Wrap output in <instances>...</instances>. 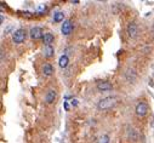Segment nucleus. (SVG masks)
Returning a JSON list of instances; mask_svg holds the SVG:
<instances>
[{
    "mask_svg": "<svg viewBox=\"0 0 154 143\" xmlns=\"http://www.w3.org/2000/svg\"><path fill=\"white\" fill-rule=\"evenodd\" d=\"M147 113H148V106H147V103H144V102L138 103L136 107V114L138 117H144Z\"/></svg>",
    "mask_w": 154,
    "mask_h": 143,
    "instance_id": "7ed1b4c3",
    "label": "nucleus"
},
{
    "mask_svg": "<svg viewBox=\"0 0 154 143\" xmlns=\"http://www.w3.org/2000/svg\"><path fill=\"white\" fill-rule=\"evenodd\" d=\"M97 143H109V137L107 135H103V136H101V137L98 138Z\"/></svg>",
    "mask_w": 154,
    "mask_h": 143,
    "instance_id": "dca6fc26",
    "label": "nucleus"
},
{
    "mask_svg": "<svg viewBox=\"0 0 154 143\" xmlns=\"http://www.w3.org/2000/svg\"><path fill=\"white\" fill-rule=\"evenodd\" d=\"M55 55V50H53V46L52 45H48L44 47V56L46 58H51Z\"/></svg>",
    "mask_w": 154,
    "mask_h": 143,
    "instance_id": "0eeeda50",
    "label": "nucleus"
},
{
    "mask_svg": "<svg viewBox=\"0 0 154 143\" xmlns=\"http://www.w3.org/2000/svg\"><path fill=\"white\" fill-rule=\"evenodd\" d=\"M63 18H64V13L61 12V11H58V12H56L55 15H53V21H55V22H62Z\"/></svg>",
    "mask_w": 154,
    "mask_h": 143,
    "instance_id": "4468645a",
    "label": "nucleus"
},
{
    "mask_svg": "<svg viewBox=\"0 0 154 143\" xmlns=\"http://www.w3.org/2000/svg\"><path fill=\"white\" fill-rule=\"evenodd\" d=\"M24 39H26V30L24 29H17L16 32H13V34H12L13 43L21 44L24 41Z\"/></svg>",
    "mask_w": 154,
    "mask_h": 143,
    "instance_id": "f03ea898",
    "label": "nucleus"
},
{
    "mask_svg": "<svg viewBox=\"0 0 154 143\" xmlns=\"http://www.w3.org/2000/svg\"><path fill=\"white\" fill-rule=\"evenodd\" d=\"M97 88H98L99 91H102V92L109 91L110 88H112V85L108 83V81H102V83H98L97 84Z\"/></svg>",
    "mask_w": 154,
    "mask_h": 143,
    "instance_id": "6e6552de",
    "label": "nucleus"
},
{
    "mask_svg": "<svg viewBox=\"0 0 154 143\" xmlns=\"http://www.w3.org/2000/svg\"><path fill=\"white\" fill-rule=\"evenodd\" d=\"M128 137H129V140L131 141H136L137 138H138V133H137V131L135 130V128H132V127H129L128 128Z\"/></svg>",
    "mask_w": 154,
    "mask_h": 143,
    "instance_id": "9b49d317",
    "label": "nucleus"
},
{
    "mask_svg": "<svg viewBox=\"0 0 154 143\" xmlns=\"http://www.w3.org/2000/svg\"><path fill=\"white\" fill-rule=\"evenodd\" d=\"M53 35L51 33H46V34H44V38H43V40H44V44H45V46H48V45H51L52 43H53Z\"/></svg>",
    "mask_w": 154,
    "mask_h": 143,
    "instance_id": "f8f14e48",
    "label": "nucleus"
},
{
    "mask_svg": "<svg viewBox=\"0 0 154 143\" xmlns=\"http://www.w3.org/2000/svg\"><path fill=\"white\" fill-rule=\"evenodd\" d=\"M64 108H66V111L69 109V106H68V103H67V102H64Z\"/></svg>",
    "mask_w": 154,
    "mask_h": 143,
    "instance_id": "a211bd4d",
    "label": "nucleus"
},
{
    "mask_svg": "<svg viewBox=\"0 0 154 143\" xmlns=\"http://www.w3.org/2000/svg\"><path fill=\"white\" fill-rule=\"evenodd\" d=\"M43 73H44V75H46V77L52 75V73H53V67H52L50 63H45V64L43 66Z\"/></svg>",
    "mask_w": 154,
    "mask_h": 143,
    "instance_id": "1a4fd4ad",
    "label": "nucleus"
},
{
    "mask_svg": "<svg viewBox=\"0 0 154 143\" xmlns=\"http://www.w3.org/2000/svg\"><path fill=\"white\" fill-rule=\"evenodd\" d=\"M128 33H129V35H130L131 38H135V37H136L137 27H136V24L133 23V22H131V23L129 24V27H128Z\"/></svg>",
    "mask_w": 154,
    "mask_h": 143,
    "instance_id": "9d476101",
    "label": "nucleus"
},
{
    "mask_svg": "<svg viewBox=\"0 0 154 143\" xmlns=\"http://www.w3.org/2000/svg\"><path fill=\"white\" fill-rule=\"evenodd\" d=\"M56 99V91L55 90H52V88H50V90L48 91V93H46V96H45V102L46 103H53Z\"/></svg>",
    "mask_w": 154,
    "mask_h": 143,
    "instance_id": "423d86ee",
    "label": "nucleus"
},
{
    "mask_svg": "<svg viewBox=\"0 0 154 143\" xmlns=\"http://www.w3.org/2000/svg\"><path fill=\"white\" fill-rule=\"evenodd\" d=\"M151 126H152V127H154V115H153V121L151 122Z\"/></svg>",
    "mask_w": 154,
    "mask_h": 143,
    "instance_id": "6ab92c4d",
    "label": "nucleus"
},
{
    "mask_svg": "<svg viewBox=\"0 0 154 143\" xmlns=\"http://www.w3.org/2000/svg\"><path fill=\"white\" fill-rule=\"evenodd\" d=\"M61 30H62V34H64V35H69V34L72 33V30H73V24H72V22L68 21V19H67V21H64L62 23Z\"/></svg>",
    "mask_w": 154,
    "mask_h": 143,
    "instance_id": "39448f33",
    "label": "nucleus"
},
{
    "mask_svg": "<svg viewBox=\"0 0 154 143\" xmlns=\"http://www.w3.org/2000/svg\"><path fill=\"white\" fill-rule=\"evenodd\" d=\"M72 106H78V101L77 99H73L72 101Z\"/></svg>",
    "mask_w": 154,
    "mask_h": 143,
    "instance_id": "f3484780",
    "label": "nucleus"
},
{
    "mask_svg": "<svg viewBox=\"0 0 154 143\" xmlns=\"http://www.w3.org/2000/svg\"><path fill=\"white\" fill-rule=\"evenodd\" d=\"M117 103V101H115V97H106L103 99H101L98 102V109H101V111H106V109H109V108H112L113 106H114Z\"/></svg>",
    "mask_w": 154,
    "mask_h": 143,
    "instance_id": "f257e3e1",
    "label": "nucleus"
},
{
    "mask_svg": "<svg viewBox=\"0 0 154 143\" xmlns=\"http://www.w3.org/2000/svg\"><path fill=\"white\" fill-rule=\"evenodd\" d=\"M46 11V5L45 4H39L38 5V10H37V12L39 13V15H43V13Z\"/></svg>",
    "mask_w": 154,
    "mask_h": 143,
    "instance_id": "2eb2a0df",
    "label": "nucleus"
},
{
    "mask_svg": "<svg viewBox=\"0 0 154 143\" xmlns=\"http://www.w3.org/2000/svg\"><path fill=\"white\" fill-rule=\"evenodd\" d=\"M68 62H69L68 56H67V55H62L61 57H59L58 64H59V67H61V68H66L67 66H68Z\"/></svg>",
    "mask_w": 154,
    "mask_h": 143,
    "instance_id": "ddd939ff",
    "label": "nucleus"
},
{
    "mask_svg": "<svg viewBox=\"0 0 154 143\" xmlns=\"http://www.w3.org/2000/svg\"><path fill=\"white\" fill-rule=\"evenodd\" d=\"M30 38L32 39H40V38H44L43 35V29L40 28V27H33V28L30 29Z\"/></svg>",
    "mask_w": 154,
    "mask_h": 143,
    "instance_id": "20e7f679",
    "label": "nucleus"
}]
</instances>
